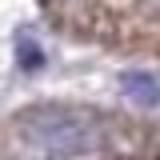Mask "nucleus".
<instances>
[{
    "instance_id": "3",
    "label": "nucleus",
    "mask_w": 160,
    "mask_h": 160,
    "mask_svg": "<svg viewBox=\"0 0 160 160\" xmlns=\"http://www.w3.org/2000/svg\"><path fill=\"white\" fill-rule=\"evenodd\" d=\"M16 56H24V68H40V52L32 48V40H28V36H20V44H16Z\"/></svg>"
},
{
    "instance_id": "1",
    "label": "nucleus",
    "mask_w": 160,
    "mask_h": 160,
    "mask_svg": "<svg viewBox=\"0 0 160 160\" xmlns=\"http://www.w3.org/2000/svg\"><path fill=\"white\" fill-rule=\"evenodd\" d=\"M16 136L44 156H84L104 148V124L76 104H32L16 116Z\"/></svg>"
},
{
    "instance_id": "2",
    "label": "nucleus",
    "mask_w": 160,
    "mask_h": 160,
    "mask_svg": "<svg viewBox=\"0 0 160 160\" xmlns=\"http://www.w3.org/2000/svg\"><path fill=\"white\" fill-rule=\"evenodd\" d=\"M120 84L140 108H160V80H152L148 72H124Z\"/></svg>"
}]
</instances>
